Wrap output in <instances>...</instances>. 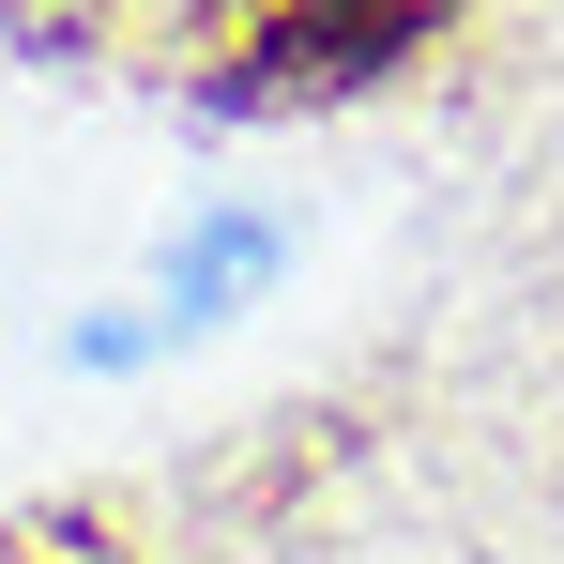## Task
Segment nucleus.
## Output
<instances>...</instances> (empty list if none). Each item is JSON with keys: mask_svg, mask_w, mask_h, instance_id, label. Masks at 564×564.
<instances>
[{"mask_svg": "<svg viewBox=\"0 0 564 564\" xmlns=\"http://www.w3.org/2000/svg\"><path fill=\"white\" fill-rule=\"evenodd\" d=\"M290 260V214H198L184 245L153 260V290L122 305V321H93L77 336V367H153V351H184V336H214L229 305H260Z\"/></svg>", "mask_w": 564, "mask_h": 564, "instance_id": "1", "label": "nucleus"}, {"mask_svg": "<svg viewBox=\"0 0 564 564\" xmlns=\"http://www.w3.org/2000/svg\"><path fill=\"white\" fill-rule=\"evenodd\" d=\"M0 564H122V534H107V519H31Z\"/></svg>", "mask_w": 564, "mask_h": 564, "instance_id": "2", "label": "nucleus"}]
</instances>
